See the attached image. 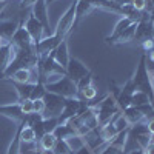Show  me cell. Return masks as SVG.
<instances>
[{
    "instance_id": "obj_15",
    "label": "cell",
    "mask_w": 154,
    "mask_h": 154,
    "mask_svg": "<svg viewBox=\"0 0 154 154\" xmlns=\"http://www.w3.org/2000/svg\"><path fill=\"white\" fill-rule=\"evenodd\" d=\"M12 56H14V48H12L11 43H5L0 48V77H3L6 68L9 66L12 60Z\"/></svg>"
},
{
    "instance_id": "obj_27",
    "label": "cell",
    "mask_w": 154,
    "mask_h": 154,
    "mask_svg": "<svg viewBox=\"0 0 154 154\" xmlns=\"http://www.w3.org/2000/svg\"><path fill=\"white\" fill-rule=\"evenodd\" d=\"M45 94H46V88H45V83L38 80V82L34 85V88H32V93H31V97H29V100L43 99V97H45Z\"/></svg>"
},
{
    "instance_id": "obj_9",
    "label": "cell",
    "mask_w": 154,
    "mask_h": 154,
    "mask_svg": "<svg viewBox=\"0 0 154 154\" xmlns=\"http://www.w3.org/2000/svg\"><path fill=\"white\" fill-rule=\"evenodd\" d=\"M23 26H25V29L28 31V34L31 35L34 45H37V43L43 38V37H46L45 29H43V26H42V23L38 22V20L31 14V12L28 14V19L23 22Z\"/></svg>"
},
{
    "instance_id": "obj_46",
    "label": "cell",
    "mask_w": 154,
    "mask_h": 154,
    "mask_svg": "<svg viewBox=\"0 0 154 154\" xmlns=\"http://www.w3.org/2000/svg\"><path fill=\"white\" fill-rule=\"evenodd\" d=\"M0 2H8V0H0Z\"/></svg>"
},
{
    "instance_id": "obj_16",
    "label": "cell",
    "mask_w": 154,
    "mask_h": 154,
    "mask_svg": "<svg viewBox=\"0 0 154 154\" xmlns=\"http://www.w3.org/2000/svg\"><path fill=\"white\" fill-rule=\"evenodd\" d=\"M122 116L125 117V120L131 125H136V123H140V122H143L145 120V116L142 114V111H140L137 106H128L122 111Z\"/></svg>"
},
{
    "instance_id": "obj_20",
    "label": "cell",
    "mask_w": 154,
    "mask_h": 154,
    "mask_svg": "<svg viewBox=\"0 0 154 154\" xmlns=\"http://www.w3.org/2000/svg\"><path fill=\"white\" fill-rule=\"evenodd\" d=\"M20 142L22 143H37L35 133L31 126L25 125V122L20 125Z\"/></svg>"
},
{
    "instance_id": "obj_7",
    "label": "cell",
    "mask_w": 154,
    "mask_h": 154,
    "mask_svg": "<svg viewBox=\"0 0 154 154\" xmlns=\"http://www.w3.org/2000/svg\"><path fill=\"white\" fill-rule=\"evenodd\" d=\"M65 69H66V75L69 77L74 83H77L80 79H83L85 75H88L89 72H91V69H89L82 60L75 59V57H71V59H69L68 66H66Z\"/></svg>"
},
{
    "instance_id": "obj_12",
    "label": "cell",
    "mask_w": 154,
    "mask_h": 154,
    "mask_svg": "<svg viewBox=\"0 0 154 154\" xmlns=\"http://www.w3.org/2000/svg\"><path fill=\"white\" fill-rule=\"evenodd\" d=\"M0 114L12 120L16 125H22L25 122V116L20 109V103L14 102V103H8V105H0Z\"/></svg>"
},
{
    "instance_id": "obj_5",
    "label": "cell",
    "mask_w": 154,
    "mask_h": 154,
    "mask_svg": "<svg viewBox=\"0 0 154 154\" xmlns=\"http://www.w3.org/2000/svg\"><path fill=\"white\" fill-rule=\"evenodd\" d=\"M128 139H131L133 142L136 143L137 148H145L151 140L154 139V136L148 131L146 128V122H140V123H136V125H131L130 130H128Z\"/></svg>"
},
{
    "instance_id": "obj_29",
    "label": "cell",
    "mask_w": 154,
    "mask_h": 154,
    "mask_svg": "<svg viewBox=\"0 0 154 154\" xmlns=\"http://www.w3.org/2000/svg\"><path fill=\"white\" fill-rule=\"evenodd\" d=\"M91 83H93V72H89L88 75H85L83 79H80L79 82L75 83L77 91H79V89H82V88H85V86H88V85H91Z\"/></svg>"
},
{
    "instance_id": "obj_42",
    "label": "cell",
    "mask_w": 154,
    "mask_h": 154,
    "mask_svg": "<svg viewBox=\"0 0 154 154\" xmlns=\"http://www.w3.org/2000/svg\"><path fill=\"white\" fill-rule=\"evenodd\" d=\"M45 2H46V5H48V6H49V5H51V3H53V2H56V0H45Z\"/></svg>"
},
{
    "instance_id": "obj_22",
    "label": "cell",
    "mask_w": 154,
    "mask_h": 154,
    "mask_svg": "<svg viewBox=\"0 0 154 154\" xmlns=\"http://www.w3.org/2000/svg\"><path fill=\"white\" fill-rule=\"evenodd\" d=\"M96 97H97V89H96V86H94L93 83L77 91V99H80V100L89 102V100H93V99H96Z\"/></svg>"
},
{
    "instance_id": "obj_36",
    "label": "cell",
    "mask_w": 154,
    "mask_h": 154,
    "mask_svg": "<svg viewBox=\"0 0 154 154\" xmlns=\"http://www.w3.org/2000/svg\"><path fill=\"white\" fill-rule=\"evenodd\" d=\"M35 0H20V8H31Z\"/></svg>"
},
{
    "instance_id": "obj_8",
    "label": "cell",
    "mask_w": 154,
    "mask_h": 154,
    "mask_svg": "<svg viewBox=\"0 0 154 154\" xmlns=\"http://www.w3.org/2000/svg\"><path fill=\"white\" fill-rule=\"evenodd\" d=\"M31 14L42 23L46 37L51 35L49 34L51 26H49V16H48V5H46L45 0H35V2L32 3V6H31Z\"/></svg>"
},
{
    "instance_id": "obj_28",
    "label": "cell",
    "mask_w": 154,
    "mask_h": 154,
    "mask_svg": "<svg viewBox=\"0 0 154 154\" xmlns=\"http://www.w3.org/2000/svg\"><path fill=\"white\" fill-rule=\"evenodd\" d=\"M43 111H45V102H43V99H35V100H32V112H35V114H43Z\"/></svg>"
},
{
    "instance_id": "obj_24",
    "label": "cell",
    "mask_w": 154,
    "mask_h": 154,
    "mask_svg": "<svg viewBox=\"0 0 154 154\" xmlns=\"http://www.w3.org/2000/svg\"><path fill=\"white\" fill-rule=\"evenodd\" d=\"M53 152L54 154H72L74 149L71 148V145L68 143L66 139H57V142L53 148Z\"/></svg>"
},
{
    "instance_id": "obj_32",
    "label": "cell",
    "mask_w": 154,
    "mask_h": 154,
    "mask_svg": "<svg viewBox=\"0 0 154 154\" xmlns=\"http://www.w3.org/2000/svg\"><path fill=\"white\" fill-rule=\"evenodd\" d=\"M149 17H154V0H145V9Z\"/></svg>"
},
{
    "instance_id": "obj_45",
    "label": "cell",
    "mask_w": 154,
    "mask_h": 154,
    "mask_svg": "<svg viewBox=\"0 0 154 154\" xmlns=\"http://www.w3.org/2000/svg\"><path fill=\"white\" fill-rule=\"evenodd\" d=\"M151 20H152V25H154V17H151Z\"/></svg>"
},
{
    "instance_id": "obj_2",
    "label": "cell",
    "mask_w": 154,
    "mask_h": 154,
    "mask_svg": "<svg viewBox=\"0 0 154 154\" xmlns=\"http://www.w3.org/2000/svg\"><path fill=\"white\" fill-rule=\"evenodd\" d=\"M131 80H133V86L136 91L145 93L149 97L151 103L154 105V89L151 85V75H149L148 68H146V56L145 54H142V57H140L139 65L136 68L134 75L131 77Z\"/></svg>"
},
{
    "instance_id": "obj_23",
    "label": "cell",
    "mask_w": 154,
    "mask_h": 154,
    "mask_svg": "<svg viewBox=\"0 0 154 154\" xmlns=\"http://www.w3.org/2000/svg\"><path fill=\"white\" fill-rule=\"evenodd\" d=\"M54 136L57 139H69V137L75 136V133L69 126V123H63V125H57V128L54 130Z\"/></svg>"
},
{
    "instance_id": "obj_17",
    "label": "cell",
    "mask_w": 154,
    "mask_h": 154,
    "mask_svg": "<svg viewBox=\"0 0 154 154\" xmlns=\"http://www.w3.org/2000/svg\"><path fill=\"white\" fill-rule=\"evenodd\" d=\"M131 23H134V22H133L131 19H128V17H120V19H119V22L116 23V26H114L112 32H111L109 35H106V37H105V43L111 45L114 38L117 37L119 34H122V32H123V31H125V29H126L128 26H130Z\"/></svg>"
},
{
    "instance_id": "obj_34",
    "label": "cell",
    "mask_w": 154,
    "mask_h": 154,
    "mask_svg": "<svg viewBox=\"0 0 154 154\" xmlns=\"http://www.w3.org/2000/svg\"><path fill=\"white\" fill-rule=\"evenodd\" d=\"M140 48L143 49V54L149 53V51L154 48V40H146V42H143V43H140Z\"/></svg>"
},
{
    "instance_id": "obj_30",
    "label": "cell",
    "mask_w": 154,
    "mask_h": 154,
    "mask_svg": "<svg viewBox=\"0 0 154 154\" xmlns=\"http://www.w3.org/2000/svg\"><path fill=\"white\" fill-rule=\"evenodd\" d=\"M20 109H22V112L25 114V116H29V114H32V100H25V102H22L20 103Z\"/></svg>"
},
{
    "instance_id": "obj_26",
    "label": "cell",
    "mask_w": 154,
    "mask_h": 154,
    "mask_svg": "<svg viewBox=\"0 0 154 154\" xmlns=\"http://www.w3.org/2000/svg\"><path fill=\"white\" fill-rule=\"evenodd\" d=\"M20 125H17V130H16V136L12 139V142L9 143V148L6 151V154H19L20 152Z\"/></svg>"
},
{
    "instance_id": "obj_25",
    "label": "cell",
    "mask_w": 154,
    "mask_h": 154,
    "mask_svg": "<svg viewBox=\"0 0 154 154\" xmlns=\"http://www.w3.org/2000/svg\"><path fill=\"white\" fill-rule=\"evenodd\" d=\"M151 103L149 97L145 94V93H140V91H134L133 97H131V105L133 106H143V105H148ZM152 105V103H151Z\"/></svg>"
},
{
    "instance_id": "obj_6",
    "label": "cell",
    "mask_w": 154,
    "mask_h": 154,
    "mask_svg": "<svg viewBox=\"0 0 154 154\" xmlns=\"http://www.w3.org/2000/svg\"><path fill=\"white\" fill-rule=\"evenodd\" d=\"M134 40L139 45L146 42V40H154V25H152V20H151V17L148 14H145L142 20L137 22Z\"/></svg>"
},
{
    "instance_id": "obj_1",
    "label": "cell",
    "mask_w": 154,
    "mask_h": 154,
    "mask_svg": "<svg viewBox=\"0 0 154 154\" xmlns=\"http://www.w3.org/2000/svg\"><path fill=\"white\" fill-rule=\"evenodd\" d=\"M69 126L74 130L75 136L85 137L86 134L96 131L99 128V120H97V112L94 108H86L80 114H77L69 122Z\"/></svg>"
},
{
    "instance_id": "obj_31",
    "label": "cell",
    "mask_w": 154,
    "mask_h": 154,
    "mask_svg": "<svg viewBox=\"0 0 154 154\" xmlns=\"http://www.w3.org/2000/svg\"><path fill=\"white\" fill-rule=\"evenodd\" d=\"M72 154H96L94 151H93V148L89 146V145H86V143H83L79 149H75Z\"/></svg>"
},
{
    "instance_id": "obj_18",
    "label": "cell",
    "mask_w": 154,
    "mask_h": 154,
    "mask_svg": "<svg viewBox=\"0 0 154 154\" xmlns=\"http://www.w3.org/2000/svg\"><path fill=\"white\" fill-rule=\"evenodd\" d=\"M11 83L17 91V103H22V102L28 100L31 97L32 88L35 85V83H14V82H11Z\"/></svg>"
},
{
    "instance_id": "obj_3",
    "label": "cell",
    "mask_w": 154,
    "mask_h": 154,
    "mask_svg": "<svg viewBox=\"0 0 154 154\" xmlns=\"http://www.w3.org/2000/svg\"><path fill=\"white\" fill-rule=\"evenodd\" d=\"M45 88H46V91L59 94V96L65 97V99L77 97V86L68 75H62L54 82L45 83Z\"/></svg>"
},
{
    "instance_id": "obj_19",
    "label": "cell",
    "mask_w": 154,
    "mask_h": 154,
    "mask_svg": "<svg viewBox=\"0 0 154 154\" xmlns=\"http://www.w3.org/2000/svg\"><path fill=\"white\" fill-rule=\"evenodd\" d=\"M136 26H137L136 22L131 23L122 34H119L117 37L114 38L111 45H122V43H130V42H133V40H134V34H136Z\"/></svg>"
},
{
    "instance_id": "obj_21",
    "label": "cell",
    "mask_w": 154,
    "mask_h": 154,
    "mask_svg": "<svg viewBox=\"0 0 154 154\" xmlns=\"http://www.w3.org/2000/svg\"><path fill=\"white\" fill-rule=\"evenodd\" d=\"M57 142V137L54 136V133H46L43 134V137L38 140V148L43 151H53L54 145Z\"/></svg>"
},
{
    "instance_id": "obj_10",
    "label": "cell",
    "mask_w": 154,
    "mask_h": 154,
    "mask_svg": "<svg viewBox=\"0 0 154 154\" xmlns=\"http://www.w3.org/2000/svg\"><path fill=\"white\" fill-rule=\"evenodd\" d=\"M11 43L14 45L16 48H19V49H35V45L32 42L31 35L28 34V31L25 29V26H23V22L20 23V26L17 28L16 34L12 35Z\"/></svg>"
},
{
    "instance_id": "obj_14",
    "label": "cell",
    "mask_w": 154,
    "mask_h": 154,
    "mask_svg": "<svg viewBox=\"0 0 154 154\" xmlns=\"http://www.w3.org/2000/svg\"><path fill=\"white\" fill-rule=\"evenodd\" d=\"M53 56H54V59H56V62L59 63V65H62L63 68L68 66V62L71 59L69 51H68V38H65V40L53 51Z\"/></svg>"
},
{
    "instance_id": "obj_4",
    "label": "cell",
    "mask_w": 154,
    "mask_h": 154,
    "mask_svg": "<svg viewBox=\"0 0 154 154\" xmlns=\"http://www.w3.org/2000/svg\"><path fill=\"white\" fill-rule=\"evenodd\" d=\"M43 102H45V111H43V117L48 119V117H57L62 114L63 108H65V102L66 99L62 97L59 94H54V93H49L46 91L45 97H43Z\"/></svg>"
},
{
    "instance_id": "obj_39",
    "label": "cell",
    "mask_w": 154,
    "mask_h": 154,
    "mask_svg": "<svg viewBox=\"0 0 154 154\" xmlns=\"http://www.w3.org/2000/svg\"><path fill=\"white\" fill-rule=\"evenodd\" d=\"M123 154H143V149L142 148H134V149H130V151H126Z\"/></svg>"
},
{
    "instance_id": "obj_11",
    "label": "cell",
    "mask_w": 154,
    "mask_h": 154,
    "mask_svg": "<svg viewBox=\"0 0 154 154\" xmlns=\"http://www.w3.org/2000/svg\"><path fill=\"white\" fill-rule=\"evenodd\" d=\"M134 91H136V89H134V86H133V80H131V79L126 80V83L120 88L119 94L114 97V99H116V103H117V106H119L120 111H123V109L128 108V106H131V97H133Z\"/></svg>"
},
{
    "instance_id": "obj_41",
    "label": "cell",
    "mask_w": 154,
    "mask_h": 154,
    "mask_svg": "<svg viewBox=\"0 0 154 154\" xmlns=\"http://www.w3.org/2000/svg\"><path fill=\"white\" fill-rule=\"evenodd\" d=\"M38 154H54L53 151H43V149H40L38 151Z\"/></svg>"
},
{
    "instance_id": "obj_13",
    "label": "cell",
    "mask_w": 154,
    "mask_h": 154,
    "mask_svg": "<svg viewBox=\"0 0 154 154\" xmlns=\"http://www.w3.org/2000/svg\"><path fill=\"white\" fill-rule=\"evenodd\" d=\"M20 23L22 22L12 20V19H0V37L3 38L5 43H11V38L16 34Z\"/></svg>"
},
{
    "instance_id": "obj_38",
    "label": "cell",
    "mask_w": 154,
    "mask_h": 154,
    "mask_svg": "<svg viewBox=\"0 0 154 154\" xmlns=\"http://www.w3.org/2000/svg\"><path fill=\"white\" fill-rule=\"evenodd\" d=\"M109 2H112V3H116V5L123 6V5H130V3H131V0H109Z\"/></svg>"
},
{
    "instance_id": "obj_35",
    "label": "cell",
    "mask_w": 154,
    "mask_h": 154,
    "mask_svg": "<svg viewBox=\"0 0 154 154\" xmlns=\"http://www.w3.org/2000/svg\"><path fill=\"white\" fill-rule=\"evenodd\" d=\"M143 154H154V139L143 148Z\"/></svg>"
},
{
    "instance_id": "obj_40",
    "label": "cell",
    "mask_w": 154,
    "mask_h": 154,
    "mask_svg": "<svg viewBox=\"0 0 154 154\" xmlns=\"http://www.w3.org/2000/svg\"><path fill=\"white\" fill-rule=\"evenodd\" d=\"M6 6H8V2H0V17H2V14H3V11H5Z\"/></svg>"
},
{
    "instance_id": "obj_43",
    "label": "cell",
    "mask_w": 154,
    "mask_h": 154,
    "mask_svg": "<svg viewBox=\"0 0 154 154\" xmlns=\"http://www.w3.org/2000/svg\"><path fill=\"white\" fill-rule=\"evenodd\" d=\"M3 45H5V42H3V38H2V37H0V48H2Z\"/></svg>"
},
{
    "instance_id": "obj_37",
    "label": "cell",
    "mask_w": 154,
    "mask_h": 154,
    "mask_svg": "<svg viewBox=\"0 0 154 154\" xmlns=\"http://www.w3.org/2000/svg\"><path fill=\"white\" fill-rule=\"evenodd\" d=\"M146 128H148V131L154 136V117L149 119V120H146Z\"/></svg>"
},
{
    "instance_id": "obj_44",
    "label": "cell",
    "mask_w": 154,
    "mask_h": 154,
    "mask_svg": "<svg viewBox=\"0 0 154 154\" xmlns=\"http://www.w3.org/2000/svg\"><path fill=\"white\" fill-rule=\"evenodd\" d=\"M151 85H152V89H154V75H151Z\"/></svg>"
},
{
    "instance_id": "obj_33",
    "label": "cell",
    "mask_w": 154,
    "mask_h": 154,
    "mask_svg": "<svg viewBox=\"0 0 154 154\" xmlns=\"http://www.w3.org/2000/svg\"><path fill=\"white\" fill-rule=\"evenodd\" d=\"M130 5L137 11H143L145 9V0H131Z\"/></svg>"
}]
</instances>
